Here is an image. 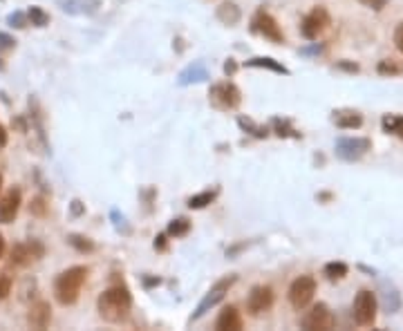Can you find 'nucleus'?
<instances>
[{
  "instance_id": "nucleus-20",
  "label": "nucleus",
  "mask_w": 403,
  "mask_h": 331,
  "mask_svg": "<svg viewBox=\"0 0 403 331\" xmlns=\"http://www.w3.org/2000/svg\"><path fill=\"white\" fill-rule=\"evenodd\" d=\"M246 65L249 67H269V70H273V72H278V74H289V70L285 65H280V63H276L273 58H251V61H246Z\"/></svg>"
},
{
  "instance_id": "nucleus-22",
  "label": "nucleus",
  "mask_w": 403,
  "mask_h": 331,
  "mask_svg": "<svg viewBox=\"0 0 403 331\" xmlns=\"http://www.w3.org/2000/svg\"><path fill=\"white\" fill-rule=\"evenodd\" d=\"M27 19H30L32 25H36V27H45V25L49 23V16L43 12L41 7H36V5L27 10Z\"/></svg>"
},
{
  "instance_id": "nucleus-30",
  "label": "nucleus",
  "mask_w": 403,
  "mask_h": 331,
  "mask_svg": "<svg viewBox=\"0 0 403 331\" xmlns=\"http://www.w3.org/2000/svg\"><path fill=\"white\" fill-rule=\"evenodd\" d=\"M14 45H16V40L10 36V34L0 32V52H7V49H14Z\"/></svg>"
},
{
  "instance_id": "nucleus-17",
  "label": "nucleus",
  "mask_w": 403,
  "mask_h": 331,
  "mask_svg": "<svg viewBox=\"0 0 403 331\" xmlns=\"http://www.w3.org/2000/svg\"><path fill=\"white\" fill-rule=\"evenodd\" d=\"M381 125L388 134H394V137H399L403 141V117L401 114H385Z\"/></svg>"
},
{
  "instance_id": "nucleus-36",
  "label": "nucleus",
  "mask_w": 403,
  "mask_h": 331,
  "mask_svg": "<svg viewBox=\"0 0 403 331\" xmlns=\"http://www.w3.org/2000/svg\"><path fill=\"white\" fill-rule=\"evenodd\" d=\"M0 188H3V175H0Z\"/></svg>"
},
{
  "instance_id": "nucleus-4",
  "label": "nucleus",
  "mask_w": 403,
  "mask_h": 331,
  "mask_svg": "<svg viewBox=\"0 0 403 331\" xmlns=\"http://www.w3.org/2000/svg\"><path fill=\"white\" fill-rule=\"evenodd\" d=\"M316 293V280L312 275H300L296 278L289 286V302L294 309H305L310 307Z\"/></svg>"
},
{
  "instance_id": "nucleus-35",
  "label": "nucleus",
  "mask_w": 403,
  "mask_h": 331,
  "mask_svg": "<svg viewBox=\"0 0 403 331\" xmlns=\"http://www.w3.org/2000/svg\"><path fill=\"white\" fill-rule=\"evenodd\" d=\"M3 253H5V237L0 235V258H3Z\"/></svg>"
},
{
  "instance_id": "nucleus-23",
  "label": "nucleus",
  "mask_w": 403,
  "mask_h": 331,
  "mask_svg": "<svg viewBox=\"0 0 403 331\" xmlns=\"http://www.w3.org/2000/svg\"><path fill=\"white\" fill-rule=\"evenodd\" d=\"M213 199H216V191H207V193H200V195H195V197L188 199V206L197 210V208L209 206Z\"/></svg>"
},
{
  "instance_id": "nucleus-31",
  "label": "nucleus",
  "mask_w": 403,
  "mask_h": 331,
  "mask_svg": "<svg viewBox=\"0 0 403 331\" xmlns=\"http://www.w3.org/2000/svg\"><path fill=\"white\" fill-rule=\"evenodd\" d=\"M358 3L370 7V10H374V12H379V10H383L385 5H388V0H358Z\"/></svg>"
},
{
  "instance_id": "nucleus-18",
  "label": "nucleus",
  "mask_w": 403,
  "mask_h": 331,
  "mask_svg": "<svg viewBox=\"0 0 403 331\" xmlns=\"http://www.w3.org/2000/svg\"><path fill=\"white\" fill-rule=\"evenodd\" d=\"M349 267L345 265V262H330V265H325L323 273L327 280H332V282H336V280H343L347 275Z\"/></svg>"
},
{
  "instance_id": "nucleus-25",
  "label": "nucleus",
  "mask_w": 403,
  "mask_h": 331,
  "mask_svg": "<svg viewBox=\"0 0 403 331\" xmlns=\"http://www.w3.org/2000/svg\"><path fill=\"white\" fill-rule=\"evenodd\" d=\"M403 72V65L401 63H397V61H392V58H385V61H381L379 63V74H383V76H394V74H401Z\"/></svg>"
},
{
  "instance_id": "nucleus-6",
  "label": "nucleus",
  "mask_w": 403,
  "mask_h": 331,
  "mask_svg": "<svg viewBox=\"0 0 403 331\" xmlns=\"http://www.w3.org/2000/svg\"><path fill=\"white\" fill-rule=\"evenodd\" d=\"M372 150V141L365 137H343L336 141V157L343 161H358Z\"/></svg>"
},
{
  "instance_id": "nucleus-37",
  "label": "nucleus",
  "mask_w": 403,
  "mask_h": 331,
  "mask_svg": "<svg viewBox=\"0 0 403 331\" xmlns=\"http://www.w3.org/2000/svg\"><path fill=\"white\" fill-rule=\"evenodd\" d=\"M0 70H3V61H0Z\"/></svg>"
},
{
  "instance_id": "nucleus-2",
  "label": "nucleus",
  "mask_w": 403,
  "mask_h": 331,
  "mask_svg": "<svg viewBox=\"0 0 403 331\" xmlns=\"http://www.w3.org/2000/svg\"><path fill=\"white\" fill-rule=\"evenodd\" d=\"M90 269L88 267H70L63 273H58L56 282H54V295L61 304H74L79 300V293L88 280Z\"/></svg>"
},
{
  "instance_id": "nucleus-15",
  "label": "nucleus",
  "mask_w": 403,
  "mask_h": 331,
  "mask_svg": "<svg viewBox=\"0 0 403 331\" xmlns=\"http://www.w3.org/2000/svg\"><path fill=\"white\" fill-rule=\"evenodd\" d=\"M216 327L220 331H240L242 329V316H240V311L235 307H224L218 316Z\"/></svg>"
},
{
  "instance_id": "nucleus-11",
  "label": "nucleus",
  "mask_w": 403,
  "mask_h": 331,
  "mask_svg": "<svg viewBox=\"0 0 403 331\" xmlns=\"http://www.w3.org/2000/svg\"><path fill=\"white\" fill-rule=\"evenodd\" d=\"M253 27L258 29L264 38L273 40V43H282V40H285V34H282L280 25H278V23H276V19H273V16H271V14H267V12H258V14H255V19H253Z\"/></svg>"
},
{
  "instance_id": "nucleus-33",
  "label": "nucleus",
  "mask_w": 403,
  "mask_h": 331,
  "mask_svg": "<svg viewBox=\"0 0 403 331\" xmlns=\"http://www.w3.org/2000/svg\"><path fill=\"white\" fill-rule=\"evenodd\" d=\"M7 146V130H5V125L0 123V148H5Z\"/></svg>"
},
{
  "instance_id": "nucleus-9",
  "label": "nucleus",
  "mask_w": 403,
  "mask_h": 331,
  "mask_svg": "<svg viewBox=\"0 0 403 331\" xmlns=\"http://www.w3.org/2000/svg\"><path fill=\"white\" fill-rule=\"evenodd\" d=\"M235 284V275H229V278H222V280H218L216 282V286L211 289V291L207 293V298H204L202 302H200V307H197V311L193 313V320H197V318H202L204 313L209 311V307H216V304L224 298V293L229 291L231 286Z\"/></svg>"
},
{
  "instance_id": "nucleus-16",
  "label": "nucleus",
  "mask_w": 403,
  "mask_h": 331,
  "mask_svg": "<svg viewBox=\"0 0 403 331\" xmlns=\"http://www.w3.org/2000/svg\"><path fill=\"white\" fill-rule=\"evenodd\" d=\"M334 123L338 125L343 130H356L363 125V117L356 112V110H338V112H334Z\"/></svg>"
},
{
  "instance_id": "nucleus-12",
  "label": "nucleus",
  "mask_w": 403,
  "mask_h": 331,
  "mask_svg": "<svg viewBox=\"0 0 403 331\" xmlns=\"http://www.w3.org/2000/svg\"><path fill=\"white\" fill-rule=\"evenodd\" d=\"M23 195L19 188H10L0 199V224H12L21 210Z\"/></svg>"
},
{
  "instance_id": "nucleus-19",
  "label": "nucleus",
  "mask_w": 403,
  "mask_h": 331,
  "mask_svg": "<svg viewBox=\"0 0 403 331\" xmlns=\"http://www.w3.org/2000/svg\"><path fill=\"white\" fill-rule=\"evenodd\" d=\"M218 19L222 23H227V25H235L240 21V10L233 5V3H224V5H220V10H218Z\"/></svg>"
},
{
  "instance_id": "nucleus-14",
  "label": "nucleus",
  "mask_w": 403,
  "mask_h": 331,
  "mask_svg": "<svg viewBox=\"0 0 403 331\" xmlns=\"http://www.w3.org/2000/svg\"><path fill=\"white\" fill-rule=\"evenodd\" d=\"M49 320H52V307H49L45 300L34 302L30 307V313H27L30 327L32 329H45L49 325Z\"/></svg>"
},
{
  "instance_id": "nucleus-29",
  "label": "nucleus",
  "mask_w": 403,
  "mask_h": 331,
  "mask_svg": "<svg viewBox=\"0 0 403 331\" xmlns=\"http://www.w3.org/2000/svg\"><path fill=\"white\" fill-rule=\"evenodd\" d=\"M7 23H10L12 27H16V29H23L25 25H27V16L21 14V12H16V14L10 16V19H7Z\"/></svg>"
},
{
  "instance_id": "nucleus-8",
  "label": "nucleus",
  "mask_w": 403,
  "mask_h": 331,
  "mask_svg": "<svg viewBox=\"0 0 403 331\" xmlns=\"http://www.w3.org/2000/svg\"><path fill=\"white\" fill-rule=\"evenodd\" d=\"M209 97H211V103L220 110H233L240 106V101H242V95H240L238 86H233V83H229V81L213 86Z\"/></svg>"
},
{
  "instance_id": "nucleus-28",
  "label": "nucleus",
  "mask_w": 403,
  "mask_h": 331,
  "mask_svg": "<svg viewBox=\"0 0 403 331\" xmlns=\"http://www.w3.org/2000/svg\"><path fill=\"white\" fill-rule=\"evenodd\" d=\"M12 293V278L7 273H0V302Z\"/></svg>"
},
{
  "instance_id": "nucleus-27",
  "label": "nucleus",
  "mask_w": 403,
  "mask_h": 331,
  "mask_svg": "<svg viewBox=\"0 0 403 331\" xmlns=\"http://www.w3.org/2000/svg\"><path fill=\"white\" fill-rule=\"evenodd\" d=\"M238 123L242 125L244 130H249L251 134H255V137H267V128H260V125H255L251 119H244V117H240L238 119Z\"/></svg>"
},
{
  "instance_id": "nucleus-24",
  "label": "nucleus",
  "mask_w": 403,
  "mask_h": 331,
  "mask_svg": "<svg viewBox=\"0 0 403 331\" xmlns=\"http://www.w3.org/2000/svg\"><path fill=\"white\" fill-rule=\"evenodd\" d=\"M70 242L76 251H81V253H90V251H94V244H92V240L90 237H83V235H70Z\"/></svg>"
},
{
  "instance_id": "nucleus-26",
  "label": "nucleus",
  "mask_w": 403,
  "mask_h": 331,
  "mask_svg": "<svg viewBox=\"0 0 403 331\" xmlns=\"http://www.w3.org/2000/svg\"><path fill=\"white\" fill-rule=\"evenodd\" d=\"M399 304H401V298H399V293L394 291V289H392V291H385L383 293V307H385V311H388V313L397 311Z\"/></svg>"
},
{
  "instance_id": "nucleus-3",
  "label": "nucleus",
  "mask_w": 403,
  "mask_h": 331,
  "mask_svg": "<svg viewBox=\"0 0 403 331\" xmlns=\"http://www.w3.org/2000/svg\"><path fill=\"white\" fill-rule=\"evenodd\" d=\"M376 311H379V302H376V295L370 289H361L356 293L354 304H352V316L358 327H372L376 322Z\"/></svg>"
},
{
  "instance_id": "nucleus-10",
  "label": "nucleus",
  "mask_w": 403,
  "mask_h": 331,
  "mask_svg": "<svg viewBox=\"0 0 403 331\" xmlns=\"http://www.w3.org/2000/svg\"><path fill=\"white\" fill-rule=\"evenodd\" d=\"M271 304H273V291H271V286H264V284L253 286L246 298V309L251 311L253 316H258L262 311H269Z\"/></svg>"
},
{
  "instance_id": "nucleus-21",
  "label": "nucleus",
  "mask_w": 403,
  "mask_h": 331,
  "mask_svg": "<svg viewBox=\"0 0 403 331\" xmlns=\"http://www.w3.org/2000/svg\"><path fill=\"white\" fill-rule=\"evenodd\" d=\"M188 231H191V222H188L186 217H177L168 224V235H173V237H184Z\"/></svg>"
},
{
  "instance_id": "nucleus-13",
  "label": "nucleus",
  "mask_w": 403,
  "mask_h": 331,
  "mask_svg": "<svg viewBox=\"0 0 403 331\" xmlns=\"http://www.w3.org/2000/svg\"><path fill=\"white\" fill-rule=\"evenodd\" d=\"M43 256V246L38 242H25L16 244L12 249V265L16 267H27L34 260H38Z\"/></svg>"
},
{
  "instance_id": "nucleus-34",
  "label": "nucleus",
  "mask_w": 403,
  "mask_h": 331,
  "mask_svg": "<svg viewBox=\"0 0 403 331\" xmlns=\"http://www.w3.org/2000/svg\"><path fill=\"white\" fill-rule=\"evenodd\" d=\"M164 240H166V237H164V235H159V237H157V242H155V249H166V242H164Z\"/></svg>"
},
{
  "instance_id": "nucleus-1",
  "label": "nucleus",
  "mask_w": 403,
  "mask_h": 331,
  "mask_svg": "<svg viewBox=\"0 0 403 331\" xmlns=\"http://www.w3.org/2000/svg\"><path fill=\"white\" fill-rule=\"evenodd\" d=\"M99 316L106 322H122L133 309V295L126 286H110L97 300Z\"/></svg>"
},
{
  "instance_id": "nucleus-32",
  "label": "nucleus",
  "mask_w": 403,
  "mask_h": 331,
  "mask_svg": "<svg viewBox=\"0 0 403 331\" xmlns=\"http://www.w3.org/2000/svg\"><path fill=\"white\" fill-rule=\"evenodd\" d=\"M394 45H397V49L403 54V23H399L397 29H394Z\"/></svg>"
},
{
  "instance_id": "nucleus-5",
  "label": "nucleus",
  "mask_w": 403,
  "mask_h": 331,
  "mask_svg": "<svg viewBox=\"0 0 403 331\" xmlns=\"http://www.w3.org/2000/svg\"><path fill=\"white\" fill-rule=\"evenodd\" d=\"M300 325H303V329H310V331H330L336 325V318H334V313L327 304L319 302L305 313Z\"/></svg>"
},
{
  "instance_id": "nucleus-7",
  "label": "nucleus",
  "mask_w": 403,
  "mask_h": 331,
  "mask_svg": "<svg viewBox=\"0 0 403 331\" xmlns=\"http://www.w3.org/2000/svg\"><path fill=\"white\" fill-rule=\"evenodd\" d=\"M330 23H332V19H330L327 10H325V7H314V10L303 19L300 32H303V36L307 40H316L325 29L330 27Z\"/></svg>"
}]
</instances>
